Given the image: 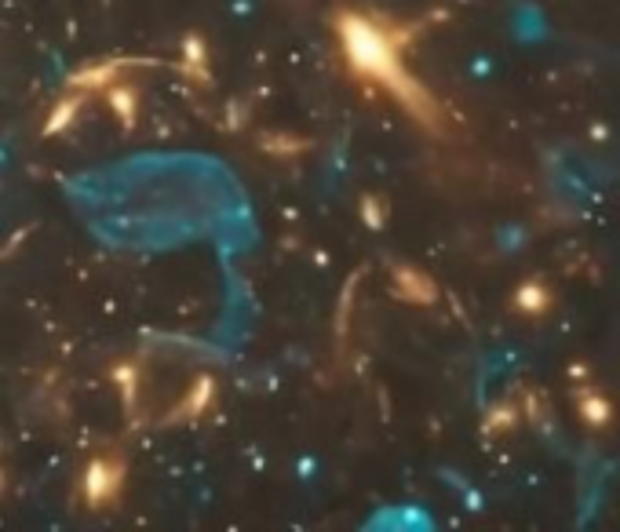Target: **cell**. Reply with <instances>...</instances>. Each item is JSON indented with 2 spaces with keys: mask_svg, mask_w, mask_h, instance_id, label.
<instances>
[{
  "mask_svg": "<svg viewBox=\"0 0 620 532\" xmlns=\"http://www.w3.org/2000/svg\"><path fill=\"white\" fill-rule=\"evenodd\" d=\"M307 146L310 143H296L292 135H270V139H263V150H267V154H300Z\"/></svg>",
  "mask_w": 620,
  "mask_h": 532,
  "instance_id": "cell-14",
  "label": "cell"
},
{
  "mask_svg": "<svg viewBox=\"0 0 620 532\" xmlns=\"http://www.w3.org/2000/svg\"><path fill=\"white\" fill-rule=\"evenodd\" d=\"M179 70H183L186 81H194L197 88H205L212 81V70H208V44L201 33H186L183 44H179Z\"/></svg>",
  "mask_w": 620,
  "mask_h": 532,
  "instance_id": "cell-6",
  "label": "cell"
},
{
  "mask_svg": "<svg viewBox=\"0 0 620 532\" xmlns=\"http://www.w3.org/2000/svg\"><path fill=\"white\" fill-rule=\"evenodd\" d=\"M106 92V106H110V113L117 117V124H121L124 132H132L135 124H139V88H135L128 77H121V81H114L110 88H103Z\"/></svg>",
  "mask_w": 620,
  "mask_h": 532,
  "instance_id": "cell-7",
  "label": "cell"
},
{
  "mask_svg": "<svg viewBox=\"0 0 620 532\" xmlns=\"http://www.w3.org/2000/svg\"><path fill=\"white\" fill-rule=\"evenodd\" d=\"M0 492H4V471H0Z\"/></svg>",
  "mask_w": 620,
  "mask_h": 532,
  "instance_id": "cell-15",
  "label": "cell"
},
{
  "mask_svg": "<svg viewBox=\"0 0 620 532\" xmlns=\"http://www.w3.org/2000/svg\"><path fill=\"white\" fill-rule=\"evenodd\" d=\"M212 405H216V376H208V372H201V376L186 387V394L179 398V405L165 416V423H197L205 420L208 412H212Z\"/></svg>",
  "mask_w": 620,
  "mask_h": 532,
  "instance_id": "cell-3",
  "label": "cell"
},
{
  "mask_svg": "<svg viewBox=\"0 0 620 532\" xmlns=\"http://www.w3.org/2000/svg\"><path fill=\"white\" fill-rule=\"evenodd\" d=\"M577 412L580 420L591 430H606L613 423V401L602 390H580L577 394Z\"/></svg>",
  "mask_w": 620,
  "mask_h": 532,
  "instance_id": "cell-8",
  "label": "cell"
},
{
  "mask_svg": "<svg viewBox=\"0 0 620 532\" xmlns=\"http://www.w3.org/2000/svg\"><path fill=\"white\" fill-rule=\"evenodd\" d=\"M139 379H143V372L135 369V361H117L114 365V387L117 394H121L124 409H135L139 405Z\"/></svg>",
  "mask_w": 620,
  "mask_h": 532,
  "instance_id": "cell-11",
  "label": "cell"
},
{
  "mask_svg": "<svg viewBox=\"0 0 620 532\" xmlns=\"http://www.w3.org/2000/svg\"><path fill=\"white\" fill-rule=\"evenodd\" d=\"M336 37H340V48L354 73H362L372 84L387 88L405 110L413 113L416 121H424L427 128H438V121H442L438 103L431 99V92H427L424 84L402 66L405 44L416 37L413 26L340 11L336 15Z\"/></svg>",
  "mask_w": 620,
  "mask_h": 532,
  "instance_id": "cell-1",
  "label": "cell"
},
{
  "mask_svg": "<svg viewBox=\"0 0 620 532\" xmlns=\"http://www.w3.org/2000/svg\"><path fill=\"white\" fill-rule=\"evenodd\" d=\"M515 307L522 310L526 318H544L551 310V288L544 285V281H526V285H518Z\"/></svg>",
  "mask_w": 620,
  "mask_h": 532,
  "instance_id": "cell-10",
  "label": "cell"
},
{
  "mask_svg": "<svg viewBox=\"0 0 620 532\" xmlns=\"http://www.w3.org/2000/svg\"><path fill=\"white\" fill-rule=\"evenodd\" d=\"M84 99H88V95H84V92H77V88H70V92L62 95L59 103H55L52 110H48V121H44V135L52 139V135L66 132V128H70V124L77 121V117H81Z\"/></svg>",
  "mask_w": 620,
  "mask_h": 532,
  "instance_id": "cell-9",
  "label": "cell"
},
{
  "mask_svg": "<svg viewBox=\"0 0 620 532\" xmlns=\"http://www.w3.org/2000/svg\"><path fill=\"white\" fill-rule=\"evenodd\" d=\"M358 212H362V219H365L369 230H380V226L387 223V205H383V197H376V194H365L362 205H358Z\"/></svg>",
  "mask_w": 620,
  "mask_h": 532,
  "instance_id": "cell-13",
  "label": "cell"
},
{
  "mask_svg": "<svg viewBox=\"0 0 620 532\" xmlns=\"http://www.w3.org/2000/svg\"><path fill=\"white\" fill-rule=\"evenodd\" d=\"M124 481H128V463H124V456H117V452H110V456H92L81 474L84 507H92V511L114 507V503L121 500Z\"/></svg>",
  "mask_w": 620,
  "mask_h": 532,
  "instance_id": "cell-2",
  "label": "cell"
},
{
  "mask_svg": "<svg viewBox=\"0 0 620 532\" xmlns=\"http://www.w3.org/2000/svg\"><path fill=\"white\" fill-rule=\"evenodd\" d=\"M518 423V405L515 401H496L493 409L486 412V423H482V430L486 434H493V438H500V434H511Z\"/></svg>",
  "mask_w": 620,
  "mask_h": 532,
  "instance_id": "cell-12",
  "label": "cell"
},
{
  "mask_svg": "<svg viewBox=\"0 0 620 532\" xmlns=\"http://www.w3.org/2000/svg\"><path fill=\"white\" fill-rule=\"evenodd\" d=\"M391 285H394V296L405 299V303H413V307H434L438 303V285H434V277H427L424 270H416V266H394L391 270Z\"/></svg>",
  "mask_w": 620,
  "mask_h": 532,
  "instance_id": "cell-4",
  "label": "cell"
},
{
  "mask_svg": "<svg viewBox=\"0 0 620 532\" xmlns=\"http://www.w3.org/2000/svg\"><path fill=\"white\" fill-rule=\"evenodd\" d=\"M128 66H135V59H103V62H88V66H81V70H77V73H70V81H66V88H77V92H84V95L103 92V88H110V84H114V81H121Z\"/></svg>",
  "mask_w": 620,
  "mask_h": 532,
  "instance_id": "cell-5",
  "label": "cell"
}]
</instances>
